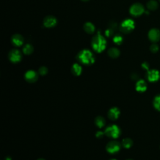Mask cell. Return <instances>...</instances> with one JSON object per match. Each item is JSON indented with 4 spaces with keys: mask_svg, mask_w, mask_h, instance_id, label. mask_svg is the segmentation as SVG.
I'll list each match as a JSON object with an SVG mask.
<instances>
[{
    "mask_svg": "<svg viewBox=\"0 0 160 160\" xmlns=\"http://www.w3.org/2000/svg\"><path fill=\"white\" fill-rule=\"evenodd\" d=\"M76 59L79 63L87 66L93 65L95 61L93 53L89 50H83L79 51L77 54Z\"/></svg>",
    "mask_w": 160,
    "mask_h": 160,
    "instance_id": "cell-1",
    "label": "cell"
},
{
    "mask_svg": "<svg viewBox=\"0 0 160 160\" xmlns=\"http://www.w3.org/2000/svg\"><path fill=\"white\" fill-rule=\"evenodd\" d=\"M91 46L96 52L101 53L106 47V41L102 35L98 34L92 38Z\"/></svg>",
    "mask_w": 160,
    "mask_h": 160,
    "instance_id": "cell-2",
    "label": "cell"
},
{
    "mask_svg": "<svg viewBox=\"0 0 160 160\" xmlns=\"http://www.w3.org/2000/svg\"><path fill=\"white\" fill-rule=\"evenodd\" d=\"M135 28V23L131 19H126L120 24V31L123 33H131Z\"/></svg>",
    "mask_w": 160,
    "mask_h": 160,
    "instance_id": "cell-3",
    "label": "cell"
},
{
    "mask_svg": "<svg viewBox=\"0 0 160 160\" xmlns=\"http://www.w3.org/2000/svg\"><path fill=\"white\" fill-rule=\"evenodd\" d=\"M104 134L106 137L113 139L118 138L121 134V130L120 128L115 125H113L107 127L104 131Z\"/></svg>",
    "mask_w": 160,
    "mask_h": 160,
    "instance_id": "cell-4",
    "label": "cell"
},
{
    "mask_svg": "<svg viewBox=\"0 0 160 160\" xmlns=\"http://www.w3.org/2000/svg\"><path fill=\"white\" fill-rule=\"evenodd\" d=\"M145 12V8L141 3H134L131 6L130 8V13L135 17L141 16Z\"/></svg>",
    "mask_w": 160,
    "mask_h": 160,
    "instance_id": "cell-5",
    "label": "cell"
},
{
    "mask_svg": "<svg viewBox=\"0 0 160 160\" xmlns=\"http://www.w3.org/2000/svg\"><path fill=\"white\" fill-rule=\"evenodd\" d=\"M8 58L11 62L13 63H18L21 61L22 59V54L20 51L17 49H13L11 50L8 54Z\"/></svg>",
    "mask_w": 160,
    "mask_h": 160,
    "instance_id": "cell-6",
    "label": "cell"
},
{
    "mask_svg": "<svg viewBox=\"0 0 160 160\" xmlns=\"http://www.w3.org/2000/svg\"><path fill=\"white\" fill-rule=\"evenodd\" d=\"M106 151L110 154H115L118 153L121 149V145L118 141H113L109 142L106 147Z\"/></svg>",
    "mask_w": 160,
    "mask_h": 160,
    "instance_id": "cell-7",
    "label": "cell"
},
{
    "mask_svg": "<svg viewBox=\"0 0 160 160\" xmlns=\"http://www.w3.org/2000/svg\"><path fill=\"white\" fill-rule=\"evenodd\" d=\"M58 20L56 18L52 15L46 16L43 20V25L46 28H53L57 25Z\"/></svg>",
    "mask_w": 160,
    "mask_h": 160,
    "instance_id": "cell-8",
    "label": "cell"
},
{
    "mask_svg": "<svg viewBox=\"0 0 160 160\" xmlns=\"http://www.w3.org/2000/svg\"><path fill=\"white\" fill-rule=\"evenodd\" d=\"M24 78L28 83H35L38 79V74L33 70H29L24 75Z\"/></svg>",
    "mask_w": 160,
    "mask_h": 160,
    "instance_id": "cell-9",
    "label": "cell"
},
{
    "mask_svg": "<svg viewBox=\"0 0 160 160\" xmlns=\"http://www.w3.org/2000/svg\"><path fill=\"white\" fill-rule=\"evenodd\" d=\"M148 38L153 43H156L160 40V31L156 28H153L148 32Z\"/></svg>",
    "mask_w": 160,
    "mask_h": 160,
    "instance_id": "cell-10",
    "label": "cell"
},
{
    "mask_svg": "<svg viewBox=\"0 0 160 160\" xmlns=\"http://www.w3.org/2000/svg\"><path fill=\"white\" fill-rule=\"evenodd\" d=\"M11 42L13 46L20 47L24 43V38L20 34H15L11 36Z\"/></svg>",
    "mask_w": 160,
    "mask_h": 160,
    "instance_id": "cell-11",
    "label": "cell"
},
{
    "mask_svg": "<svg viewBox=\"0 0 160 160\" xmlns=\"http://www.w3.org/2000/svg\"><path fill=\"white\" fill-rule=\"evenodd\" d=\"M147 78L151 82L157 81L160 78V73L156 70H151L147 73Z\"/></svg>",
    "mask_w": 160,
    "mask_h": 160,
    "instance_id": "cell-12",
    "label": "cell"
},
{
    "mask_svg": "<svg viewBox=\"0 0 160 160\" xmlns=\"http://www.w3.org/2000/svg\"><path fill=\"white\" fill-rule=\"evenodd\" d=\"M120 114V111L116 107H113L112 108H111L108 113V118L113 121L118 119Z\"/></svg>",
    "mask_w": 160,
    "mask_h": 160,
    "instance_id": "cell-13",
    "label": "cell"
},
{
    "mask_svg": "<svg viewBox=\"0 0 160 160\" xmlns=\"http://www.w3.org/2000/svg\"><path fill=\"white\" fill-rule=\"evenodd\" d=\"M147 89V84L143 79H141L138 81L136 84V90L138 92H144Z\"/></svg>",
    "mask_w": 160,
    "mask_h": 160,
    "instance_id": "cell-14",
    "label": "cell"
},
{
    "mask_svg": "<svg viewBox=\"0 0 160 160\" xmlns=\"http://www.w3.org/2000/svg\"><path fill=\"white\" fill-rule=\"evenodd\" d=\"M84 30L85 32H87L88 34H93L95 32V26L94 24L91 22H87L83 26Z\"/></svg>",
    "mask_w": 160,
    "mask_h": 160,
    "instance_id": "cell-15",
    "label": "cell"
},
{
    "mask_svg": "<svg viewBox=\"0 0 160 160\" xmlns=\"http://www.w3.org/2000/svg\"><path fill=\"white\" fill-rule=\"evenodd\" d=\"M108 54L112 58H117L120 55V51L118 48H111L108 51Z\"/></svg>",
    "mask_w": 160,
    "mask_h": 160,
    "instance_id": "cell-16",
    "label": "cell"
},
{
    "mask_svg": "<svg viewBox=\"0 0 160 160\" xmlns=\"http://www.w3.org/2000/svg\"><path fill=\"white\" fill-rule=\"evenodd\" d=\"M71 72L75 76H79L82 73V67L78 63L74 64L71 67Z\"/></svg>",
    "mask_w": 160,
    "mask_h": 160,
    "instance_id": "cell-17",
    "label": "cell"
},
{
    "mask_svg": "<svg viewBox=\"0 0 160 160\" xmlns=\"http://www.w3.org/2000/svg\"><path fill=\"white\" fill-rule=\"evenodd\" d=\"M146 7L149 10L155 11L158 7V3L156 0H150L146 4Z\"/></svg>",
    "mask_w": 160,
    "mask_h": 160,
    "instance_id": "cell-18",
    "label": "cell"
},
{
    "mask_svg": "<svg viewBox=\"0 0 160 160\" xmlns=\"http://www.w3.org/2000/svg\"><path fill=\"white\" fill-rule=\"evenodd\" d=\"M95 124L96 125L100 128H103L104 125H105V120H104V118H103V117L102 116H98L96 118L95 120Z\"/></svg>",
    "mask_w": 160,
    "mask_h": 160,
    "instance_id": "cell-19",
    "label": "cell"
},
{
    "mask_svg": "<svg viewBox=\"0 0 160 160\" xmlns=\"http://www.w3.org/2000/svg\"><path fill=\"white\" fill-rule=\"evenodd\" d=\"M34 48L33 46L31 44H26L23 46V52L24 54L26 55H29L33 52Z\"/></svg>",
    "mask_w": 160,
    "mask_h": 160,
    "instance_id": "cell-20",
    "label": "cell"
},
{
    "mask_svg": "<svg viewBox=\"0 0 160 160\" xmlns=\"http://www.w3.org/2000/svg\"><path fill=\"white\" fill-rule=\"evenodd\" d=\"M122 145L125 148H130L133 145V141L130 138H125L122 141Z\"/></svg>",
    "mask_w": 160,
    "mask_h": 160,
    "instance_id": "cell-21",
    "label": "cell"
},
{
    "mask_svg": "<svg viewBox=\"0 0 160 160\" xmlns=\"http://www.w3.org/2000/svg\"><path fill=\"white\" fill-rule=\"evenodd\" d=\"M123 41V37L121 34H117L114 36L113 37V42L117 45H120L122 44Z\"/></svg>",
    "mask_w": 160,
    "mask_h": 160,
    "instance_id": "cell-22",
    "label": "cell"
},
{
    "mask_svg": "<svg viewBox=\"0 0 160 160\" xmlns=\"http://www.w3.org/2000/svg\"><path fill=\"white\" fill-rule=\"evenodd\" d=\"M153 105L157 110L160 111V95L155 98L153 101Z\"/></svg>",
    "mask_w": 160,
    "mask_h": 160,
    "instance_id": "cell-23",
    "label": "cell"
},
{
    "mask_svg": "<svg viewBox=\"0 0 160 160\" xmlns=\"http://www.w3.org/2000/svg\"><path fill=\"white\" fill-rule=\"evenodd\" d=\"M48 68L45 66H41L38 70V73L41 76H45L48 73Z\"/></svg>",
    "mask_w": 160,
    "mask_h": 160,
    "instance_id": "cell-24",
    "label": "cell"
},
{
    "mask_svg": "<svg viewBox=\"0 0 160 160\" xmlns=\"http://www.w3.org/2000/svg\"><path fill=\"white\" fill-rule=\"evenodd\" d=\"M104 34H105V36L106 37H111V36H112L114 34V30L112 29H111L109 28H108L106 31H105V32H104Z\"/></svg>",
    "mask_w": 160,
    "mask_h": 160,
    "instance_id": "cell-25",
    "label": "cell"
},
{
    "mask_svg": "<svg viewBox=\"0 0 160 160\" xmlns=\"http://www.w3.org/2000/svg\"><path fill=\"white\" fill-rule=\"evenodd\" d=\"M159 50V46L156 44H153L150 46V51L152 53H155Z\"/></svg>",
    "mask_w": 160,
    "mask_h": 160,
    "instance_id": "cell-26",
    "label": "cell"
},
{
    "mask_svg": "<svg viewBox=\"0 0 160 160\" xmlns=\"http://www.w3.org/2000/svg\"><path fill=\"white\" fill-rule=\"evenodd\" d=\"M117 26H118V24H117V23H115V22H114V21L110 22V23L109 24V28H111V29H113L114 31L115 29H116Z\"/></svg>",
    "mask_w": 160,
    "mask_h": 160,
    "instance_id": "cell-27",
    "label": "cell"
},
{
    "mask_svg": "<svg viewBox=\"0 0 160 160\" xmlns=\"http://www.w3.org/2000/svg\"><path fill=\"white\" fill-rule=\"evenodd\" d=\"M142 67H143V68L145 69V70H148L149 69V65L148 63L146 62H145L142 64Z\"/></svg>",
    "mask_w": 160,
    "mask_h": 160,
    "instance_id": "cell-28",
    "label": "cell"
},
{
    "mask_svg": "<svg viewBox=\"0 0 160 160\" xmlns=\"http://www.w3.org/2000/svg\"><path fill=\"white\" fill-rule=\"evenodd\" d=\"M103 135H104V133L101 131H98L97 132V133L96 134V137L98 138H101L103 137Z\"/></svg>",
    "mask_w": 160,
    "mask_h": 160,
    "instance_id": "cell-29",
    "label": "cell"
},
{
    "mask_svg": "<svg viewBox=\"0 0 160 160\" xmlns=\"http://www.w3.org/2000/svg\"><path fill=\"white\" fill-rule=\"evenodd\" d=\"M138 76L137 75L136 73H133V75H131V78H132V79H137L138 78Z\"/></svg>",
    "mask_w": 160,
    "mask_h": 160,
    "instance_id": "cell-30",
    "label": "cell"
},
{
    "mask_svg": "<svg viewBox=\"0 0 160 160\" xmlns=\"http://www.w3.org/2000/svg\"><path fill=\"white\" fill-rule=\"evenodd\" d=\"M37 160H45V159H43V158H40V159H37Z\"/></svg>",
    "mask_w": 160,
    "mask_h": 160,
    "instance_id": "cell-31",
    "label": "cell"
},
{
    "mask_svg": "<svg viewBox=\"0 0 160 160\" xmlns=\"http://www.w3.org/2000/svg\"><path fill=\"white\" fill-rule=\"evenodd\" d=\"M82 1H89V0H82Z\"/></svg>",
    "mask_w": 160,
    "mask_h": 160,
    "instance_id": "cell-32",
    "label": "cell"
},
{
    "mask_svg": "<svg viewBox=\"0 0 160 160\" xmlns=\"http://www.w3.org/2000/svg\"><path fill=\"white\" fill-rule=\"evenodd\" d=\"M111 160H116V159H111Z\"/></svg>",
    "mask_w": 160,
    "mask_h": 160,
    "instance_id": "cell-33",
    "label": "cell"
},
{
    "mask_svg": "<svg viewBox=\"0 0 160 160\" xmlns=\"http://www.w3.org/2000/svg\"><path fill=\"white\" fill-rule=\"evenodd\" d=\"M159 1H160V0H159Z\"/></svg>",
    "mask_w": 160,
    "mask_h": 160,
    "instance_id": "cell-34",
    "label": "cell"
}]
</instances>
